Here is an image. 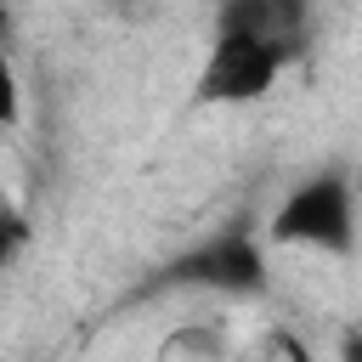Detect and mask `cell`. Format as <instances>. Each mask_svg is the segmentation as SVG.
I'll list each match as a JSON object with an SVG mask.
<instances>
[{
  "instance_id": "cell-1",
  "label": "cell",
  "mask_w": 362,
  "mask_h": 362,
  "mask_svg": "<svg viewBox=\"0 0 362 362\" xmlns=\"http://www.w3.org/2000/svg\"><path fill=\"white\" fill-rule=\"evenodd\" d=\"M272 243L317 249V255H351L356 249V187L345 170H317L272 209Z\"/></svg>"
},
{
  "instance_id": "cell-2",
  "label": "cell",
  "mask_w": 362,
  "mask_h": 362,
  "mask_svg": "<svg viewBox=\"0 0 362 362\" xmlns=\"http://www.w3.org/2000/svg\"><path fill=\"white\" fill-rule=\"evenodd\" d=\"M266 283H272V272H266L260 238L243 232V226H226V232L181 249V255L147 283V294H153V288H198V294L249 300V294H266Z\"/></svg>"
},
{
  "instance_id": "cell-3",
  "label": "cell",
  "mask_w": 362,
  "mask_h": 362,
  "mask_svg": "<svg viewBox=\"0 0 362 362\" xmlns=\"http://www.w3.org/2000/svg\"><path fill=\"white\" fill-rule=\"evenodd\" d=\"M288 62H294L288 51H277V45L243 34V28H215V40L204 51V68H198V102H209V107L260 102L283 79Z\"/></svg>"
},
{
  "instance_id": "cell-4",
  "label": "cell",
  "mask_w": 362,
  "mask_h": 362,
  "mask_svg": "<svg viewBox=\"0 0 362 362\" xmlns=\"http://www.w3.org/2000/svg\"><path fill=\"white\" fill-rule=\"evenodd\" d=\"M215 28H243L288 57L305 51V28H311V0H221Z\"/></svg>"
},
{
  "instance_id": "cell-5",
  "label": "cell",
  "mask_w": 362,
  "mask_h": 362,
  "mask_svg": "<svg viewBox=\"0 0 362 362\" xmlns=\"http://www.w3.org/2000/svg\"><path fill=\"white\" fill-rule=\"evenodd\" d=\"M158 351H164V356H175V351H181V356H192V351H209V356H215V351H221V334H204V328H187V334H170V339H164Z\"/></svg>"
},
{
  "instance_id": "cell-6",
  "label": "cell",
  "mask_w": 362,
  "mask_h": 362,
  "mask_svg": "<svg viewBox=\"0 0 362 362\" xmlns=\"http://www.w3.org/2000/svg\"><path fill=\"white\" fill-rule=\"evenodd\" d=\"M345 356H351V362H362V334H351V339H345Z\"/></svg>"
}]
</instances>
